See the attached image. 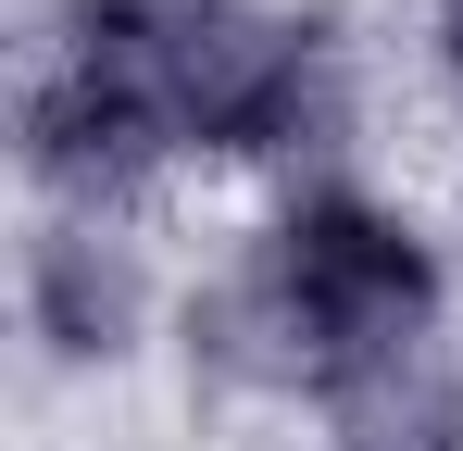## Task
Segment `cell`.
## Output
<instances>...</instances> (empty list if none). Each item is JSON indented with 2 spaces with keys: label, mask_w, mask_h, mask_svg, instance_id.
Instances as JSON below:
<instances>
[{
  "label": "cell",
  "mask_w": 463,
  "mask_h": 451,
  "mask_svg": "<svg viewBox=\"0 0 463 451\" xmlns=\"http://www.w3.org/2000/svg\"><path fill=\"white\" fill-rule=\"evenodd\" d=\"M250 264H263L276 313L301 326L313 389L351 376V364H376V351L439 339V264H426V238L388 214V201H364V188H313V201H288V226H276Z\"/></svg>",
  "instance_id": "1"
},
{
  "label": "cell",
  "mask_w": 463,
  "mask_h": 451,
  "mask_svg": "<svg viewBox=\"0 0 463 451\" xmlns=\"http://www.w3.org/2000/svg\"><path fill=\"white\" fill-rule=\"evenodd\" d=\"M163 150H175V126H163L151 88H126V75L63 63V75H38V88H25V176H38V188H63L76 214L126 201Z\"/></svg>",
  "instance_id": "2"
},
{
  "label": "cell",
  "mask_w": 463,
  "mask_h": 451,
  "mask_svg": "<svg viewBox=\"0 0 463 451\" xmlns=\"http://www.w3.org/2000/svg\"><path fill=\"white\" fill-rule=\"evenodd\" d=\"M138 313H151L138 251H126L100 214H63V226L25 238V326H38L63 364H113V351H138Z\"/></svg>",
  "instance_id": "3"
},
{
  "label": "cell",
  "mask_w": 463,
  "mask_h": 451,
  "mask_svg": "<svg viewBox=\"0 0 463 451\" xmlns=\"http://www.w3.org/2000/svg\"><path fill=\"white\" fill-rule=\"evenodd\" d=\"M313 401H326V439H338V451H463V376H451L439 339L326 376Z\"/></svg>",
  "instance_id": "4"
},
{
  "label": "cell",
  "mask_w": 463,
  "mask_h": 451,
  "mask_svg": "<svg viewBox=\"0 0 463 451\" xmlns=\"http://www.w3.org/2000/svg\"><path fill=\"white\" fill-rule=\"evenodd\" d=\"M439 63H451V88H463V0H439Z\"/></svg>",
  "instance_id": "5"
}]
</instances>
